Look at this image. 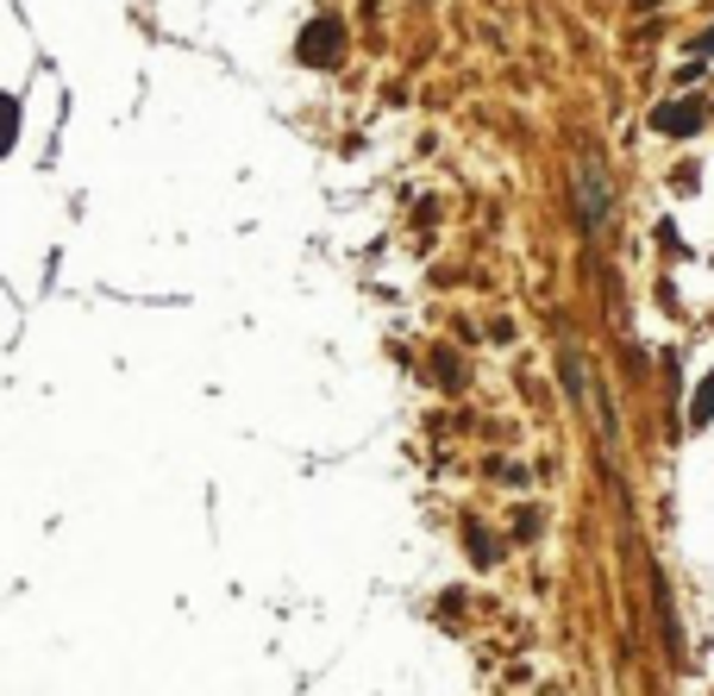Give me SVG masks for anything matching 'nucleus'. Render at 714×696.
<instances>
[{
	"label": "nucleus",
	"mask_w": 714,
	"mask_h": 696,
	"mask_svg": "<svg viewBox=\"0 0 714 696\" xmlns=\"http://www.w3.org/2000/svg\"><path fill=\"white\" fill-rule=\"evenodd\" d=\"M695 51H702V57H708V51H714V32H708V39H695Z\"/></svg>",
	"instance_id": "39448f33"
},
{
	"label": "nucleus",
	"mask_w": 714,
	"mask_h": 696,
	"mask_svg": "<svg viewBox=\"0 0 714 696\" xmlns=\"http://www.w3.org/2000/svg\"><path fill=\"white\" fill-rule=\"evenodd\" d=\"M652 126H658V133H671V138L695 133V126H702V101H671V107H658Z\"/></svg>",
	"instance_id": "f257e3e1"
},
{
	"label": "nucleus",
	"mask_w": 714,
	"mask_h": 696,
	"mask_svg": "<svg viewBox=\"0 0 714 696\" xmlns=\"http://www.w3.org/2000/svg\"><path fill=\"white\" fill-rule=\"evenodd\" d=\"M583 194H589V220L608 213V182H596V170H583Z\"/></svg>",
	"instance_id": "7ed1b4c3"
},
{
	"label": "nucleus",
	"mask_w": 714,
	"mask_h": 696,
	"mask_svg": "<svg viewBox=\"0 0 714 696\" xmlns=\"http://www.w3.org/2000/svg\"><path fill=\"white\" fill-rule=\"evenodd\" d=\"M695 421H714V377H708V389L695 396Z\"/></svg>",
	"instance_id": "20e7f679"
},
{
	"label": "nucleus",
	"mask_w": 714,
	"mask_h": 696,
	"mask_svg": "<svg viewBox=\"0 0 714 696\" xmlns=\"http://www.w3.org/2000/svg\"><path fill=\"white\" fill-rule=\"evenodd\" d=\"M332 39H339V25H332V20H320V25L308 32V44H301V51H308L313 63H327V57H332Z\"/></svg>",
	"instance_id": "f03ea898"
}]
</instances>
